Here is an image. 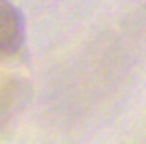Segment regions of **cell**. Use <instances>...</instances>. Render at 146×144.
<instances>
[{"mask_svg": "<svg viewBox=\"0 0 146 144\" xmlns=\"http://www.w3.org/2000/svg\"><path fill=\"white\" fill-rule=\"evenodd\" d=\"M25 41V17L9 0H0V58L15 54Z\"/></svg>", "mask_w": 146, "mask_h": 144, "instance_id": "1", "label": "cell"}]
</instances>
